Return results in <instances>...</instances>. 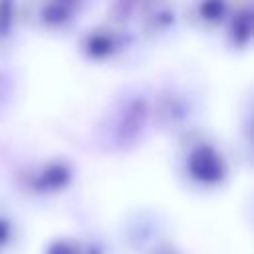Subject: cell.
Here are the masks:
<instances>
[{"mask_svg":"<svg viewBox=\"0 0 254 254\" xmlns=\"http://www.w3.org/2000/svg\"><path fill=\"white\" fill-rule=\"evenodd\" d=\"M73 167L65 159H50L32 165L20 173V185L26 192L36 196H54L69 187Z\"/></svg>","mask_w":254,"mask_h":254,"instance_id":"6da1fadb","label":"cell"},{"mask_svg":"<svg viewBox=\"0 0 254 254\" xmlns=\"http://www.w3.org/2000/svg\"><path fill=\"white\" fill-rule=\"evenodd\" d=\"M187 171L190 179L204 187L220 185L226 177V163L222 155L208 143H196L187 153Z\"/></svg>","mask_w":254,"mask_h":254,"instance_id":"7a4b0ae2","label":"cell"},{"mask_svg":"<svg viewBox=\"0 0 254 254\" xmlns=\"http://www.w3.org/2000/svg\"><path fill=\"white\" fill-rule=\"evenodd\" d=\"M123 50V40L119 32L111 28H95L83 40V52L91 60H109Z\"/></svg>","mask_w":254,"mask_h":254,"instance_id":"3957f363","label":"cell"},{"mask_svg":"<svg viewBox=\"0 0 254 254\" xmlns=\"http://www.w3.org/2000/svg\"><path fill=\"white\" fill-rule=\"evenodd\" d=\"M145 123V105H141L139 101H133L129 103L123 113H121V119L115 127L117 131V139L121 143H127V141H133L139 133H141V125Z\"/></svg>","mask_w":254,"mask_h":254,"instance_id":"277c9868","label":"cell"},{"mask_svg":"<svg viewBox=\"0 0 254 254\" xmlns=\"http://www.w3.org/2000/svg\"><path fill=\"white\" fill-rule=\"evenodd\" d=\"M192 16L204 28H216L228 16L226 0H196L192 4Z\"/></svg>","mask_w":254,"mask_h":254,"instance_id":"5b68a950","label":"cell"},{"mask_svg":"<svg viewBox=\"0 0 254 254\" xmlns=\"http://www.w3.org/2000/svg\"><path fill=\"white\" fill-rule=\"evenodd\" d=\"M159 117H161V123L167 125V127H175V125H181L187 117V109L183 107V103L179 99H175L173 95L165 99V103L159 107Z\"/></svg>","mask_w":254,"mask_h":254,"instance_id":"8992f818","label":"cell"},{"mask_svg":"<svg viewBox=\"0 0 254 254\" xmlns=\"http://www.w3.org/2000/svg\"><path fill=\"white\" fill-rule=\"evenodd\" d=\"M145 20L149 22V26L153 30H159V28H165L167 24L173 22V10L169 8V4H151L147 14H145Z\"/></svg>","mask_w":254,"mask_h":254,"instance_id":"52a82bcc","label":"cell"},{"mask_svg":"<svg viewBox=\"0 0 254 254\" xmlns=\"http://www.w3.org/2000/svg\"><path fill=\"white\" fill-rule=\"evenodd\" d=\"M250 30H252L250 8H244L242 12L234 14V20H232V36H234L236 44H246L250 38Z\"/></svg>","mask_w":254,"mask_h":254,"instance_id":"ba28073f","label":"cell"},{"mask_svg":"<svg viewBox=\"0 0 254 254\" xmlns=\"http://www.w3.org/2000/svg\"><path fill=\"white\" fill-rule=\"evenodd\" d=\"M85 246L75 238H56L52 240L44 254H83Z\"/></svg>","mask_w":254,"mask_h":254,"instance_id":"9c48e42d","label":"cell"},{"mask_svg":"<svg viewBox=\"0 0 254 254\" xmlns=\"http://www.w3.org/2000/svg\"><path fill=\"white\" fill-rule=\"evenodd\" d=\"M16 240V224L10 214L0 210V254H6Z\"/></svg>","mask_w":254,"mask_h":254,"instance_id":"30bf717a","label":"cell"},{"mask_svg":"<svg viewBox=\"0 0 254 254\" xmlns=\"http://www.w3.org/2000/svg\"><path fill=\"white\" fill-rule=\"evenodd\" d=\"M14 26V0H0V40L10 34Z\"/></svg>","mask_w":254,"mask_h":254,"instance_id":"8fae6325","label":"cell"},{"mask_svg":"<svg viewBox=\"0 0 254 254\" xmlns=\"http://www.w3.org/2000/svg\"><path fill=\"white\" fill-rule=\"evenodd\" d=\"M149 254H183V250H181L175 242H171V240H167V238H157V240L151 244Z\"/></svg>","mask_w":254,"mask_h":254,"instance_id":"7c38bea8","label":"cell"},{"mask_svg":"<svg viewBox=\"0 0 254 254\" xmlns=\"http://www.w3.org/2000/svg\"><path fill=\"white\" fill-rule=\"evenodd\" d=\"M83 254H105V250H101L99 246H87L83 250Z\"/></svg>","mask_w":254,"mask_h":254,"instance_id":"4fadbf2b","label":"cell"},{"mask_svg":"<svg viewBox=\"0 0 254 254\" xmlns=\"http://www.w3.org/2000/svg\"><path fill=\"white\" fill-rule=\"evenodd\" d=\"M129 2H135V0H129Z\"/></svg>","mask_w":254,"mask_h":254,"instance_id":"5bb4252c","label":"cell"}]
</instances>
